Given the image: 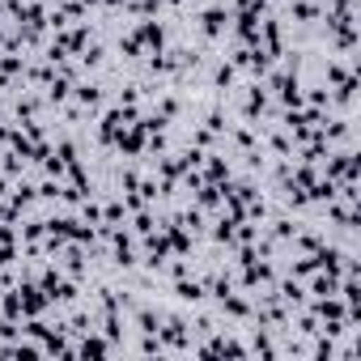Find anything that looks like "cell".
<instances>
[{
    "instance_id": "1",
    "label": "cell",
    "mask_w": 361,
    "mask_h": 361,
    "mask_svg": "<svg viewBox=\"0 0 361 361\" xmlns=\"http://www.w3.org/2000/svg\"><path fill=\"white\" fill-rule=\"evenodd\" d=\"M192 22H196V30H200L204 39H213V43L230 35V9H226V5H209V9H196V18H192Z\"/></svg>"
},
{
    "instance_id": "2",
    "label": "cell",
    "mask_w": 361,
    "mask_h": 361,
    "mask_svg": "<svg viewBox=\"0 0 361 361\" xmlns=\"http://www.w3.org/2000/svg\"><path fill=\"white\" fill-rule=\"evenodd\" d=\"M128 327H132L136 336H153V331L161 327V306H149V302H140V306L128 314Z\"/></svg>"
},
{
    "instance_id": "3",
    "label": "cell",
    "mask_w": 361,
    "mask_h": 361,
    "mask_svg": "<svg viewBox=\"0 0 361 361\" xmlns=\"http://www.w3.org/2000/svg\"><path fill=\"white\" fill-rule=\"evenodd\" d=\"M174 298L183 302V306H204V302H209V293H204V281H200L196 272L174 281Z\"/></svg>"
},
{
    "instance_id": "4",
    "label": "cell",
    "mask_w": 361,
    "mask_h": 361,
    "mask_svg": "<svg viewBox=\"0 0 361 361\" xmlns=\"http://www.w3.org/2000/svg\"><path fill=\"white\" fill-rule=\"evenodd\" d=\"M289 13H293L302 26H310V22L319 18V5H314V0H293V9H289Z\"/></svg>"
}]
</instances>
